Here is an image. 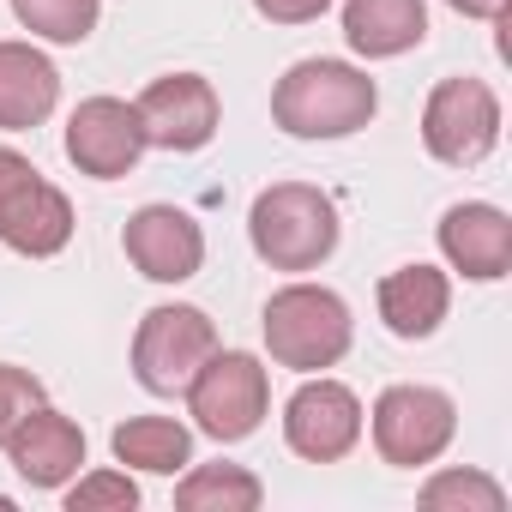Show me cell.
<instances>
[{
	"label": "cell",
	"instance_id": "6da1fadb",
	"mask_svg": "<svg viewBox=\"0 0 512 512\" xmlns=\"http://www.w3.org/2000/svg\"><path fill=\"white\" fill-rule=\"evenodd\" d=\"M380 91L350 61H296L272 91V121L290 139H350L374 121Z\"/></svg>",
	"mask_w": 512,
	"mask_h": 512
},
{
	"label": "cell",
	"instance_id": "7a4b0ae2",
	"mask_svg": "<svg viewBox=\"0 0 512 512\" xmlns=\"http://www.w3.org/2000/svg\"><path fill=\"white\" fill-rule=\"evenodd\" d=\"M247 241L272 272H314L338 247V205L308 181H272L247 211Z\"/></svg>",
	"mask_w": 512,
	"mask_h": 512
},
{
	"label": "cell",
	"instance_id": "3957f363",
	"mask_svg": "<svg viewBox=\"0 0 512 512\" xmlns=\"http://www.w3.org/2000/svg\"><path fill=\"white\" fill-rule=\"evenodd\" d=\"M266 350L278 368H296V374H320V368H338L350 356V338H356V320H350V302L326 284H284L266 314Z\"/></svg>",
	"mask_w": 512,
	"mask_h": 512
},
{
	"label": "cell",
	"instance_id": "277c9868",
	"mask_svg": "<svg viewBox=\"0 0 512 512\" xmlns=\"http://www.w3.org/2000/svg\"><path fill=\"white\" fill-rule=\"evenodd\" d=\"M187 410H193L199 434H211L223 446L247 440L253 428L266 422V410H272L266 362L247 356V350H211L199 362V374L187 380Z\"/></svg>",
	"mask_w": 512,
	"mask_h": 512
},
{
	"label": "cell",
	"instance_id": "5b68a950",
	"mask_svg": "<svg viewBox=\"0 0 512 512\" xmlns=\"http://www.w3.org/2000/svg\"><path fill=\"white\" fill-rule=\"evenodd\" d=\"M211 350H217V326L187 302H163L133 332V380L157 398H175L187 392V380L199 374Z\"/></svg>",
	"mask_w": 512,
	"mask_h": 512
},
{
	"label": "cell",
	"instance_id": "8992f818",
	"mask_svg": "<svg viewBox=\"0 0 512 512\" xmlns=\"http://www.w3.org/2000/svg\"><path fill=\"white\" fill-rule=\"evenodd\" d=\"M458 434V404L440 392V386H386L374 398V452L398 470H416V464H434Z\"/></svg>",
	"mask_w": 512,
	"mask_h": 512
},
{
	"label": "cell",
	"instance_id": "52a82bcc",
	"mask_svg": "<svg viewBox=\"0 0 512 512\" xmlns=\"http://www.w3.org/2000/svg\"><path fill=\"white\" fill-rule=\"evenodd\" d=\"M422 145L452 169H476L500 145V97L482 79H440L422 103Z\"/></svg>",
	"mask_w": 512,
	"mask_h": 512
},
{
	"label": "cell",
	"instance_id": "ba28073f",
	"mask_svg": "<svg viewBox=\"0 0 512 512\" xmlns=\"http://www.w3.org/2000/svg\"><path fill=\"white\" fill-rule=\"evenodd\" d=\"M284 440L308 464H338L362 440V404L344 380H302L296 398L284 404Z\"/></svg>",
	"mask_w": 512,
	"mask_h": 512
},
{
	"label": "cell",
	"instance_id": "9c48e42d",
	"mask_svg": "<svg viewBox=\"0 0 512 512\" xmlns=\"http://www.w3.org/2000/svg\"><path fill=\"white\" fill-rule=\"evenodd\" d=\"M145 157V127L121 97H85L67 115V163L91 181H121Z\"/></svg>",
	"mask_w": 512,
	"mask_h": 512
},
{
	"label": "cell",
	"instance_id": "30bf717a",
	"mask_svg": "<svg viewBox=\"0 0 512 512\" xmlns=\"http://www.w3.org/2000/svg\"><path fill=\"white\" fill-rule=\"evenodd\" d=\"M139 127H145V145L157 151H205L217 139V91L211 79L199 73H169V79H151L133 103Z\"/></svg>",
	"mask_w": 512,
	"mask_h": 512
},
{
	"label": "cell",
	"instance_id": "8fae6325",
	"mask_svg": "<svg viewBox=\"0 0 512 512\" xmlns=\"http://www.w3.org/2000/svg\"><path fill=\"white\" fill-rule=\"evenodd\" d=\"M121 247L151 284H187L205 266V229L181 205H139L121 229Z\"/></svg>",
	"mask_w": 512,
	"mask_h": 512
},
{
	"label": "cell",
	"instance_id": "7c38bea8",
	"mask_svg": "<svg viewBox=\"0 0 512 512\" xmlns=\"http://www.w3.org/2000/svg\"><path fill=\"white\" fill-rule=\"evenodd\" d=\"M440 253L470 284H494L512 266V217L488 199H464L440 217Z\"/></svg>",
	"mask_w": 512,
	"mask_h": 512
},
{
	"label": "cell",
	"instance_id": "4fadbf2b",
	"mask_svg": "<svg viewBox=\"0 0 512 512\" xmlns=\"http://www.w3.org/2000/svg\"><path fill=\"white\" fill-rule=\"evenodd\" d=\"M7 458H13V470H19L31 488H67V482L79 476V464H85V428H79L73 416L37 404V410L13 428Z\"/></svg>",
	"mask_w": 512,
	"mask_h": 512
},
{
	"label": "cell",
	"instance_id": "5bb4252c",
	"mask_svg": "<svg viewBox=\"0 0 512 512\" xmlns=\"http://www.w3.org/2000/svg\"><path fill=\"white\" fill-rule=\"evenodd\" d=\"M0 241L25 253V260H49V253H61L73 241V199L61 187H49L43 175H31L7 199V211H0Z\"/></svg>",
	"mask_w": 512,
	"mask_h": 512
},
{
	"label": "cell",
	"instance_id": "9a60e30c",
	"mask_svg": "<svg viewBox=\"0 0 512 512\" xmlns=\"http://www.w3.org/2000/svg\"><path fill=\"white\" fill-rule=\"evenodd\" d=\"M446 308H452V278L440 266L416 260V266H398V272L380 278V320H386L392 338H410V344L434 338Z\"/></svg>",
	"mask_w": 512,
	"mask_h": 512
},
{
	"label": "cell",
	"instance_id": "2e32d148",
	"mask_svg": "<svg viewBox=\"0 0 512 512\" xmlns=\"http://www.w3.org/2000/svg\"><path fill=\"white\" fill-rule=\"evenodd\" d=\"M61 103V73L49 55H37L31 43H0V127L25 133L43 127Z\"/></svg>",
	"mask_w": 512,
	"mask_h": 512
},
{
	"label": "cell",
	"instance_id": "e0dca14e",
	"mask_svg": "<svg viewBox=\"0 0 512 512\" xmlns=\"http://www.w3.org/2000/svg\"><path fill=\"white\" fill-rule=\"evenodd\" d=\"M344 37L368 61L410 55L428 37V7L422 0H350L344 7Z\"/></svg>",
	"mask_w": 512,
	"mask_h": 512
},
{
	"label": "cell",
	"instance_id": "ac0fdd59",
	"mask_svg": "<svg viewBox=\"0 0 512 512\" xmlns=\"http://www.w3.org/2000/svg\"><path fill=\"white\" fill-rule=\"evenodd\" d=\"M109 446L127 470H151V476H175L193 464V434L169 416H127L109 434Z\"/></svg>",
	"mask_w": 512,
	"mask_h": 512
},
{
	"label": "cell",
	"instance_id": "d6986e66",
	"mask_svg": "<svg viewBox=\"0 0 512 512\" xmlns=\"http://www.w3.org/2000/svg\"><path fill=\"white\" fill-rule=\"evenodd\" d=\"M260 500H266L260 476L241 470V464H199L175 488V506L181 512H253Z\"/></svg>",
	"mask_w": 512,
	"mask_h": 512
},
{
	"label": "cell",
	"instance_id": "ffe728a7",
	"mask_svg": "<svg viewBox=\"0 0 512 512\" xmlns=\"http://www.w3.org/2000/svg\"><path fill=\"white\" fill-rule=\"evenodd\" d=\"M13 13L43 43H85L97 31V19H103L97 0H13Z\"/></svg>",
	"mask_w": 512,
	"mask_h": 512
},
{
	"label": "cell",
	"instance_id": "44dd1931",
	"mask_svg": "<svg viewBox=\"0 0 512 512\" xmlns=\"http://www.w3.org/2000/svg\"><path fill=\"white\" fill-rule=\"evenodd\" d=\"M422 506L446 512V506H470V512H506V488L482 470H440L422 482Z\"/></svg>",
	"mask_w": 512,
	"mask_h": 512
},
{
	"label": "cell",
	"instance_id": "7402d4cb",
	"mask_svg": "<svg viewBox=\"0 0 512 512\" xmlns=\"http://www.w3.org/2000/svg\"><path fill=\"white\" fill-rule=\"evenodd\" d=\"M133 506H139V482L127 470H91L67 482V512H133Z\"/></svg>",
	"mask_w": 512,
	"mask_h": 512
},
{
	"label": "cell",
	"instance_id": "603a6c76",
	"mask_svg": "<svg viewBox=\"0 0 512 512\" xmlns=\"http://www.w3.org/2000/svg\"><path fill=\"white\" fill-rule=\"evenodd\" d=\"M37 404H49V398H43V380H37L31 368L0 362V446L13 440V428H19Z\"/></svg>",
	"mask_w": 512,
	"mask_h": 512
},
{
	"label": "cell",
	"instance_id": "cb8c5ba5",
	"mask_svg": "<svg viewBox=\"0 0 512 512\" xmlns=\"http://www.w3.org/2000/svg\"><path fill=\"white\" fill-rule=\"evenodd\" d=\"M332 0H253V13L272 19V25H314Z\"/></svg>",
	"mask_w": 512,
	"mask_h": 512
},
{
	"label": "cell",
	"instance_id": "d4e9b609",
	"mask_svg": "<svg viewBox=\"0 0 512 512\" xmlns=\"http://www.w3.org/2000/svg\"><path fill=\"white\" fill-rule=\"evenodd\" d=\"M31 175H37V163H31V157H19V151L0 145V211H7V199H13Z\"/></svg>",
	"mask_w": 512,
	"mask_h": 512
},
{
	"label": "cell",
	"instance_id": "484cf974",
	"mask_svg": "<svg viewBox=\"0 0 512 512\" xmlns=\"http://www.w3.org/2000/svg\"><path fill=\"white\" fill-rule=\"evenodd\" d=\"M452 13H464V19H506V7L512 0H446Z\"/></svg>",
	"mask_w": 512,
	"mask_h": 512
}]
</instances>
